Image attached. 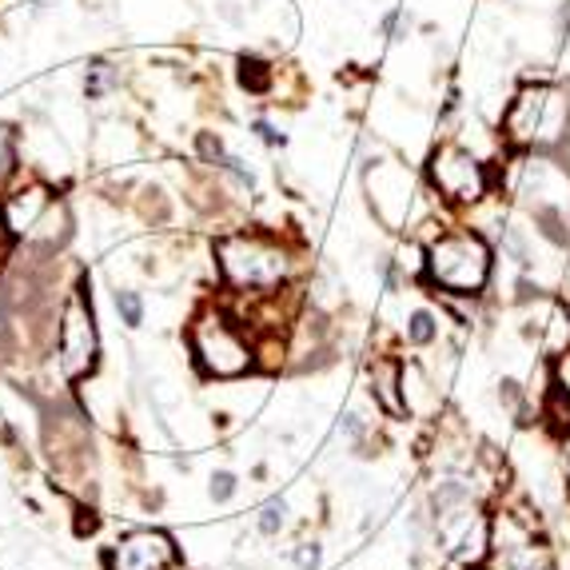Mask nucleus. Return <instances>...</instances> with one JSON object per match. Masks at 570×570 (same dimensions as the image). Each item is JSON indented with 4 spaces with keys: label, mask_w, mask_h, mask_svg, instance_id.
I'll return each mask as SVG.
<instances>
[{
    "label": "nucleus",
    "mask_w": 570,
    "mask_h": 570,
    "mask_svg": "<svg viewBox=\"0 0 570 570\" xmlns=\"http://www.w3.org/2000/svg\"><path fill=\"white\" fill-rule=\"evenodd\" d=\"M64 211H69V204H64V199H52L48 211L40 216V223L33 228V235H28V244L45 247V252H57V244L69 240V228H72V220Z\"/></svg>",
    "instance_id": "nucleus-13"
},
{
    "label": "nucleus",
    "mask_w": 570,
    "mask_h": 570,
    "mask_svg": "<svg viewBox=\"0 0 570 570\" xmlns=\"http://www.w3.org/2000/svg\"><path fill=\"white\" fill-rule=\"evenodd\" d=\"M339 435L355 442V447H360V454H372V451H367V435H372V427H367V420H363L360 411H348V415L339 420Z\"/></svg>",
    "instance_id": "nucleus-20"
},
{
    "label": "nucleus",
    "mask_w": 570,
    "mask_h": 570,
    "mask_svg": "<svg viewBox=\"0 0 570 570\" xmlns=\"http://www.w3.org/2000/svg\"><path fill=\"white\" fill-rule=\"evenodd\" d=\"M367 184H372V204L379 208L387 223L411 220V204H415V180L403 163L387 160L375 163V172H367Z\"/></svg>",
    "instance_id": "nucleus-9"
},
{
    "label": "nucleus",
    "mask_w": 570,
    "mask_h": 570,
    "mask_svg": "<svg viewBox=\"0 0 570 570\" xmlns=\"http://www.w3.org/2000/svg\"><path fill=\"white\" fill-rule=\"evenodd\" d=\"M550 570H555V567H550Z\"/></svg>",
    "instance_id": "nucleus-28"
},
{
    "label": "nucleus",
    "mask_w": 570,
    "mask_h": 570,
    "mask_svg": "<svg viewBox=\"0 0 570 570\" xmlns=\"http://www.w3.org/2000/svg\"><path fill=\"white\" fill-rule=\"evenodd\" d=\"M430 519V514H427ZM435 526V547L463 570H483L490 559V514L478 502L454 507L430 519Z\"/></svg>",
    "instance_id": "nucleus-7"
},
{
    "label": "nucleus",
    "mask_w": 570,
    "mask_h": 570,
    "mask_svg": "<svg viewBox=\"0 0 570 570\" xmlns=\"http://www.w3.org/2000/svg\"><path fill=\"white\" fill-rule=\"evenodd\" d=\"M252 129H256V132H259V141L271 144V148H283V144H288V136H283V132L276 129V124H268V120H256Z\"/></svg>",
    "instance_id": "nucleus-23"
},
{
    "label": "nucleus",
    "mask_w": 570,
    "mask_h": 570,
    "mask_svg": "<svg viewBox=\"0 0 570 570\" xmlns=\"http://www.w3.org/2000/svg\"><path fill=\"white\" fill-rule=\"evenodd\" d=\"M288 526V502L283 499H271V502H264L259 507V514H256V531L264 538H276Z\"/></svg>",
    "instance_id": "nucleus-17"
},
{
    "label": "nucleus",
    "mask_w": 570,
    "mask_h": 570,
    "mask_svg": "<svg viewBox=\"0 0 570 570\" xmlns=\"http://www.w3.org/2000/svg\"><path fill=\"white\" fill-rule=\"evenodd\" d=\"M187 343H192L196 367L208 379H240V375L256 372V343L247 339L244 319H235L220 307H208L192 319Z\"/></svg>",
    "instance_id": "nucleus-4"
},
{
    "label": "nucleus",
    "mask_w": 570,
    "mask_h": 570,
    "mask_svg": "<svg viewBox=\"0 0 570 570\" xmlns=\"http://www.w3.org/2000/svg\"><path fill=\"white\" fill-rule=\"evenodd\" d=\"M168 570H187V567H180V562H172V567H168Z\"/></svg>",
    "instance_id": "nucleus-27"
},
{
    "label": "nucleus",
    "mask_w": 570,
    "mask_h": 570,
    "mask_svg": "<svg viewBox=\"0 0 570 570\" xmlns=\"http://www.w3.org/2000/svg\"><path fill=\"white\" fill-rule=\"evenodd\" d=\"M216 264H220L223 283L240 295H280L288 288L291 271H295V256L291 247H283L276 235L264 232H232L216 240Z\"/></svg>",
    "instance_id": "nucleus-2"
},
{
    "label": "nucleus",
    "mask_w": 570,
    "mask_h": 570,
    "mask_svg": "<svg viewBox=\"0 0 570 570\" xmlns=\"http://www.w3.org/2000/svg\"><path fill=\"white\" fill-rule=\"evenodd\" d=\"M52 204V192L45 184H24L12 187L9 196L0 199V228L12 235V240H28L33 228L40 223V216Z\"/></svg>",
    "instance_id": "nucleus-11"
},
{
    "label": "nucleus",
    "mask_w": 570,
    "mask_h": 570,
    "mask_svg": "<svg viewBox=\"0 0 570 570\" xmlns=\"http://www.w3.org/2000/svg\"><path fill=\"white\" fill-rule=\"evenodd\" d=\"M490 570H550L555 567V547L543 535L538 514L526 507H502L490 514Z\"/></svg>",
    "instance_id": "nucleus-5"
},
{
    "label": "nucleus",
    "mask_w": 570,
    "mask_h": 570,
    "mask_svg": "<svg viewBox=\"0 0 570 570\" xmlns=\"http://www.w3.org/2000/svg\"><path fill=\"white\" fill-rule=\"evenodd\" d=\"M235 76H240V88H244L247 96H268L271 88H276V69L259 57L240 60V72H235Z\"/></svg>",
    "instance_id": "nucleus-14"
},
{
    "label": "nucleus",
    "mask_w": 570,
    "mask_h": 570,
    "mask_svg": "<svg viewBox=\"0 0 570 570\" xmlns=\"http://www.w3.org/2000/svg\"><path fill=\"white\" fill-rule=\"evenodd\" d=\"M559 447H562V478H567V487H570V430L559 435Z\"/></svg>",
    "instance_id": "nucleus-24"
},
{
    "label": "nucleus",
    "mask_w": 570,
    "mask_h": 570,
    "mask_svg": "<svg viewBox=\"0 0 570 570\" xmlns=\"http://www.w3.org/2000/svg\"><path fill=\"white\" fill-rule=\"evenodd\" d=\"M570 136V88L559 81H526L507 100L499 141L511 151H562Z\"/></svg>",
    "instance_id": "nucleus-1"
},
{
    "label": "nucleus",
    "mask_w": 570,
    "mask_h": 570,
    "mask_svg": "<svg viewBox=\"0 0 570 570\" xmlns=\"http://www.w3.org/2000/svg\"><path fill=\"white\" fill-rule=\"evenodd\" d=\"M235 490H240V478H235L232 471H216V475H211V499L216 502H228Z\"/></svg>",
    "instance_id": "nucleus-22"
},
{
    "label": "nucleus",
    "mask_w": 570,
    "mask_h": 570,
    "mask_svg": "<svg viewBox=\"0 0 570 570\" xmlns=\"http://www.w3.org/2000/svg\"><path fill=\"white\" fill-rule=\"evenodd\" d=\"M495 271V247L478 228H447L427 244V283L447 300H478Z\"/></svg>",
    "instance_id": "nucleus-3"
},
{
    "label": "nucleus",
    "mask_w": 570,
    "mask_h": 570,
    "mask_svg": "<svg viewBox=\"0 0 570 570\" xmlns=\"http://www.w3.org/2000/svg\"><path fill=\"white\" fill-rule=\"evenodd\" d=\"M196 151H199V160L211 163V168H220V172H223V163L232 160V151L223 148V141L216 136V132H199V136H196Z\"/></svg>",
    "instance_id": "nucleus-18"
},
{
    "label": "nucleus",
    "mask_w": 570,
    "mask_h": 570,
    "mask_svg": "<svg viewBox=\"0 0 570 570\" xmlns=\"http://www.w3.org/2000/svg\"><path fill=\"white\" fill-rule=\"evenodd\" d=\"M427 180H430V192H435L442 204L471 208V211H475L478 204L490 196V187H495V175H490L487 163L478 160L466 144H454V141L439 144V148L430 151Z\"/></svg>",
    "instance_id": "nucleus-6"
},
{
    "label": "nucleus",
    "mask_w": 570,
    "mask_h": 570,
    "mask_svg": "<svg viewBox=\"0 0 570 570\" xmlns=\"http://www.w3.org/2000/svg\"><path fill=\"white\" fill-rule=\"evenodd\" d=\"M117 81H120L117 69L105 64V60H96L93 69L84 72V96H88V100H105V96L117 88Z\"/></svg>",
    "instance_id": "nucleus-16"
},
{
    "label": "nucleus",
    "mask_w": 570,
    "mask_h": 570,
    "mask_svg": "<svg viewBox=\"0 0 570 570\" xmlns=\"http://www.w3.org/2000/svg\"><path fill=\"white\" fill-rule=\"evenodd\" d=\"M96 360H100V336H96L93 324V307L84 303V295H69L64 307H60L57 319V363L60 375L69 384H81L96 372Z\"/></svg>",
    "instance_id": "nucleus-8"
},
{
    "label": "nucleus",
    "mask_w": 570,
    "mask_h": 570,
    "mask_svg": "<svg viewBox=\"0 0 570 570\" xmlns=\"http://www.w3.org/2000/svg\"><path fill=\"white\" fill-rule=\"evenodd\" d=\"M562 160H567V168H570V136H567V144H562V151H559Z\"/></svg>",
    "instance_id": "nucleus-26"
},
{
    "label": "nucleus",
    "mask_w": 570,
    "mask_h": 570,
    "mask_svg": "<svg viewBox=\"0 0 570 570\" xmlns=\"http://www.w3.org/2000/svg\"><path fill=\"white\" fill-rule=\"evenodd\" d=\"M175 562V543L163 531H132L112 547V570H168Z\"/></svg>",
    "instance_id": "nucleus-10"
},
{
    "label": "nucleus",
    "mask_w": 570,
    "mask_h": 570,
    "mask_svg": "<svg viewBox=\"0 0 570 570\" xmlns=\"http://www.w3.org/2000/svg\"><path fill=\"white\" fill-rule=\"evenodd\" d=\"M399 21H403V12H399V9H391V12H387V16H384V24H379V28H384V33L391 36V40H396V33H399Z\"/></svg>",
    "instance_id": "nucleus-25"
},
{
    "label": "nucleus",
    "mask_w": 570,
    "mask_h": 570,
    "mask_svg": "<svg viewBox=\"0 0 570 570\" xmlns=\"http://www.w3.org/2000/svg\"><path fill=\"white\" fill-rule=\"evenodd\" d=\"M403 336H408L411 348H430L439 339V315L430 312V307H415L408 315V331Z\"/></svg>",
    "instance_id": "nucleus-15"
},
{
    "label": "nucleus",
    "mask_w": 570,
    "mask_h": 570,
    "mask_svg": "<svg viewBox=\"0 0 570 570\" xmlns=\"http://www.w3.org/2000/svg\"><path fill=\"white\" fill-rule=\"evenodd\" d=\"M291 562L300 570H315L324 562V547H319V543H300V547L291 550Z\"/></svg>",
    "instance_id": "nucleus-21"
},
{
    "label": "nucleus",
    "mask_w": 570,
    "mask_h": 570,
    "mask_svg": "<svg viewBox=\"0 0 570 570\" xmlns=\"http://www.w3.org/2000/svg\"><path fill=\"white\" fill-rule=\"evenodd\" d=\"M117 315L124 319L129 327H141L144 324V295L132 288H120L117 291Z\"/></svg>",
    "instance_id": "nucleus-19"
},
{
    "label": "nucleus",
    "mask_w": 570,
    "mask_h": 570,
    "mask_svg": "<svg viewBox=\"0 0 570 570\" xmlns=\"http://www.w3.org/2000/svg\"><path fill=\"white\" fill-rule=\"evenodd\" d=\"M372 396H375V403L384 408V415H391V420L411 415L408 399H403V363L391 360V355L372 363Z\"/></svg>",
    "instance_id": "nucleus-12"
}]
</instances>
